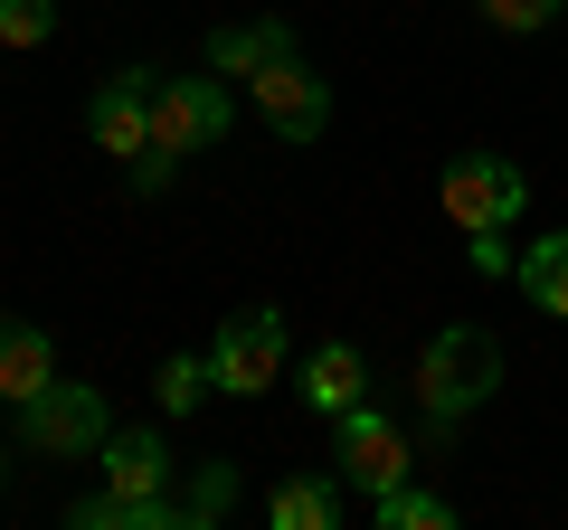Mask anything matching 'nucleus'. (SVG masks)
<instances>
[{"mask_svg": "<svg viewBox=\"0 0 568 530\" xmlns=\"http://www.w3.org/2000/svg\"><path fill=\"white\" fill-rule=\"evenodd\" d=\"M0 483H10V446H0Z\"/></svg>", "mask_w": 568, "mask_h": 530, "instance_id": "22", "label": "nucleus"}, {"mask_svg": "<svg viewBox=\"0 0 568 530\" xmlns=\"http://www.w3.org/2000/svg\"><path fill=\"white\" fill-rule=\"evenodd\" d=\"M209 388H219V379H209V350H200V360H190V350H171V360L152 369V408H162V417H190Z\"/></svg>", "mask_w": 568, "mask_h": 530, "instance_id": "17", "label": "nucleus"}, {"mask_svg": "<svg viewBox=\"0 0 568 530\" xmlns=\"http://www.w3.org/2000/svg\"><path fill=\"white\" fill-rule=\"evenodd\" d=\"M294 388H304V408L313 417H351L369 398V360L351 342H313L304 350V369H294Z\"/></svg>", "mask_w": 568, "mask_h": 530, "instance_id": "9", "label": "nucleus"}, {"mask_svg": "<svg viewBox=\"0 0 568 530\" xmlns=\"http://www.w3.org/2000/svg\"><path fill=\"white\" fill-rule=\"evenodd\" d=\"M227 123H237V95H227L219 67H209V77H162L152 85V152H162V162H190V152L227 143Z\"/></svg>", "mask_w": 568, "mask_h": 530, "instance_id": "2", "label": "nucleus"}, {"mask_svg": "<svg viewBox=\"0 0 568 530\" xmlns=\"http://www.w3.org/2000/svg\"><path fill=\"white\" fill-rule=\"evenodd\" d=\"M559 10H568V0H484V20L503 29V39H540Z\"/></svg>", "mask_w": 568, "mask_h": 530, "instance_id": "20", "label": "nucleus"}, {"mask_svg": "<svg viewBox=\"0 0 568 530\" xmlns=\"http://www.w3.org/2000/svg\"><path fill=\"white\" fill-rule=\"evenodd\" d=\"M436 200H446V218L465 227V237H503V227L530 208V181L503 162V152H455L446 181H436Z\"/></svg>", "mask_w": 568, "mask_h": 530, "instance_id": "3", "label": "nucleus"}, {"mask_svg": "<svg viewBox=\"0 0 568 530\" xmlns=\"http://www.w3.org/2000/svg\"><path fill=\"white\" fill-rule=\"evenodd\" d=\"M67 521H77V530H190V521H181V492H171V502H152V492H114V483L77 492V502H67Z\"/></svg>", "mask_w": 568, "mask_h": 530, "instance_id": "11", "label": "nucleus"}, {"mask_svg": "<svg viewBox=\"0 0 568 530\" xmlns=\"http://www.w3.org/2000/svg\"><path fill=\"white\" fill-rule=\"evenodd\" d=\"M152 67H123V77L95 85V104H85V123H95V152H114V162H142L152 152Z\"/></svg>", "mask_w": 568, "mask_h": 530, "instance_id": "8", "label": "nucleus"}, {"mask_svg": "<svg viewBox=\"0 0 568 530\" xmlns=\"http://www.w3.org/2000/svg\"><path fill=\"white\" fill-rule=\"evenodd\" d=\"M332 465H342V483H361V492H388V483H407V436H398V417H379L361 398L351 417H332Z\"/></svg>", "mask_w": 568, "mask_h": 530, "instance_id": "7", "label": "nucleus"}, {"mask_svg": "<svg viewBox=\"0 0 568 530\" xmlns=\"http://www.w3.org/2000/svg\"><path fill=\"white\" fill-rule=\"evenodd\" d=\"M48 379H58V350H48V332L0 313V408H29Z\"/></svg>", "mask_w": 568, "mask_h": 530, "instance_id": "12", "label": "nucleus"}, {"mask_svg": "<svg viewBox=\"0 0 568 530\" xmlns=\"http://www.w3.org/2000/svg\"><path fill=\"white\" fill-rule=\"evenodd\" d=\"M511 285L530 294V313L568 323V227H559V237H530L521 256H511Z\"/></svg>", "mask_w": 568, "mask_h": 530, "instance_id": "14", "label": "nucleus"}, {"mask_svg": "<svg viewBox=\"0 0 568 530\" xmlns=\"http://www.w3.org/2000/svg\"><path fill=\"white\" fill-rule=\"evenodd\" d=\"M465 256H474V275H511V256H503V237H465Z\"/></svg>", "mask_w": 568, "mask_h": 530, "instance_id": "21", "label": "nucleus"}, {"mask_svg": "<svg viewBox=\"0 0 568 530\" xmlns=\"http://www.w3.org/2000/svg\"><path fill=\"white\" fill-rule=\"evenodd\" d=\"M58 39V0H0V48H48Z\"/></svg>", "mask_w": 568, "mask_h": 530, "instance_id": "19", "label": "nucleus"}, {"mask_svg": "<svg viewBox=\"0 0 568 530\" xmlns=\"http://www.w3.org/2000/svg\"><path fill=\"white\" fill-rule=\"evenodd\" d=\"M227 511H237V465H227V455H209L200 483H190V502H181V521L209 530V521H227Z\"/></svg>", "mask_w": 568, "mask_h": 530, "instance_id": "18", "label": "nucleus"}, {"mask_svg": "<svg viewBox=\"0 0 568 530\" xmlns=\"http://www.w3.org/2000/svg\"><path fill=\"white\" fill-rule=\"evenodd\" d=\"M95 473H104L114 492H152V502H171V446H162L152 427H114V436L95 446Z\"/></svg>", "mask_w": 568, "mask_h": 530, "instance_id": "10", "label": "nucleus"}, {"mask_svg": "<svg viewBox=\"0 0 568 530\" xmlns=\"http://www.w3.org/2000/svg\"><path fill=\"white\" fill-rule=\"evenodd\" d=\"M104 436H114V417H104V388H85V379H48L39 398L20 408V446L29 455H58V465L95 455Z\"/></svg>", "mask_w": 568, "mask_h": 530, "instance_id": "4", "label": "nucleus"}, {"mask_svg": "<svg viewBox=\"0 0 568 530\" xmlns=\"http://www.w3.org/2000/svg\"><path fill=\"white\" fill-rule=\"evenodd\" d=\"M284 48H294V29H284V20H227V29H209V67H219L227 85H246L256 67H275Z\"/></svg>", "mask_w": 568, "mask_h": 530, "instance_id": "13", "label": "nucleus"}, {"mask_svg": "<svg viewBox=\"0 0 568 530\" xmlns=\"http://www.w3.org/2000/svg\"><path fill=\"white\" fill-rule=\"evenodd\" d=\"M265 521L275 530H332L342 521V492H332L323 473H284V483L265 492Z\"/></svg>", "mask_w": 568, "mask_h": 530, "instance_id": "15", "label": "nucleus"}, {"mask_svg": "<svg viewBox=\"0 0 568 530\" xmlns=\"http://www.w3.org/2000/svg\"><path fill=\"white\" fill-rule=\"evenodd\" d=\"M493 388H503V342H493L484 323H446L417 350V408L436 417V427H465Z\"/></svg>", "mask_w": 568, "mask_h": 530, "instance_id": "1", "label": "nucleus"}, {"mask_svg": "<svg viewBox=\"0 0 568 530\" xmlns=\"http://www.w3.org/2000/svg\"><path fill=\"white\" fill-rule=\"evenodd\" d=\"M209 379L227 388V398H265V388L284 379V313L246 304L219 323V342H209Z\"/></svg>", "mask_w": 568, "mask_h": 530, "instance_id": "6", "label": "nucleus"}, {"mask_svg": "<svg viewBox=\"0 0 568 530\" xmlns=\"http://www.w3.org/2000/svg\"><path fill=\"white\" fill-rule=\"evenodd\" d=\"M369 511H379V530H455V502L446 492H417V483L369 492Z\"/></svg>", "mask_w": 568, "mask_h": 530, "instance_id": "16", "label": "nucleus"}, {"mask_svg": "<svg viewBox=\"0 0 568 530\" xmlns=\"http://www.w3.org/2000/svg\"><path fill=\"white\" fill-rule=\"evenodd\" d=\"M246 104L265 114L275 143H323V133H332V85L313 77L304 48H284L275 67H256V77H246Z\"/></svg>", "mask_w": 568, "mask_h": 530, "instance_id": "5", "label": "nucleus"}]
</instances>
